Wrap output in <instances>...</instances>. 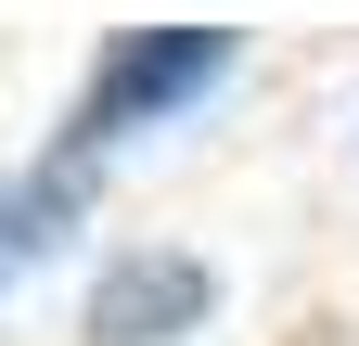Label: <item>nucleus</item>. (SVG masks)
Here are the masks:
<instances>
[{
	"instance_id": "obj_1",
	"label": "nucleus",
	"mask_w": 359,
	"mask_h": 346,
	"mask_svg": "<svg viewBox=\"0 0 359 346\" xmlns=\"http://www.w3.org/2000/svg\"><path fill=\"white\" fill-rule=\"evenodd\" d=\"M218 77H231V26H128L103 64H90V103H77V154L128 141V128H154L180 103H205Z\"/></svg>"
},
{
	"instance_id": "obj_2",
	"label": "nucleus",
	"mask_w": 359,
	"mask_h": 346,
	"mask_svg": "<svg viewBox=\"0 0 359 346\" xmlns=\"http://www.w3.org/2000/svg\"><path fill=\"white\" fill-rule=\"evenodd\" d=\"M218 308V270L205 256H180V244H128L103 282H90V346H180V333H205Z\"/></svg>"
},
{
	"instance_id": "obj_3",
	"label": "nucleus",
	"mask_w": 359,
	"mask_h": 346,
	"mask_svg": "<svg viewBox=\"0 0 359 346\" xmlns=\"http://www.w3.org/2000/svg\"><path fill=\"white\" fill-rule=\"evenodd\" d=\"M77 219H90V154H77V141H65V154H39L26 180H0V282L39 270Z\"/></svg>"
}]
</instances>
